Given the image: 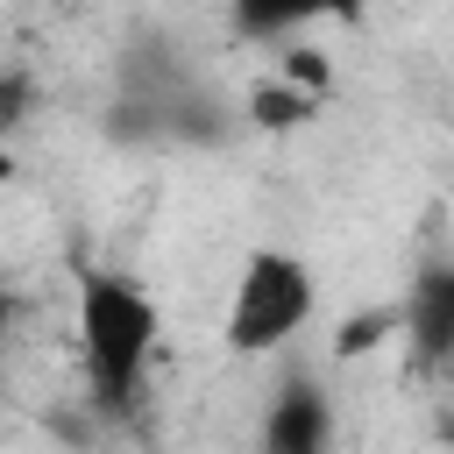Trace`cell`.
<instances>
[{
  "mask_svg": "<svg viewBox=\"0 0 454 454\" xmlns=\"http://www.w3.org/2000/svg\"><path fill=\"white\" fill-rule=\"evenodd\" d=\"M156 340H163V312L149 284H135L128 270H78V362H85L92 404L106 411L135 404L149 383Z\"/></svg>",
  "mask_w": 454,
  "mask_h": 454,
  "instance_id": "obj_1",
  "label": "cell"
},
{
  "mask_svg": "<svg viewBox=\"0 0 454 454\" xmlns=\"http://www.w3.org/2000/svg\"><path fill=\"white\" fill-rule=\"evenodd\" d=\"M319 312V277L298 248H248L234 284H227V312H220V340L227 355L255 362V355H284Z\"/></svg>",
  "mask_w": 454,
  "mask_h": 454,
  "instance_id": "obj_2",
  "label": "cell"
},
{
  "mask_svg": "<svg viewBox=\"0 0 454 454\" xmlns=\"http://www.w3.org/2000/svg\"><path fill=\"white\" fill-rule=\"evenodd\" d=\"M333 447V397L312 376H291L262 411V454H326Z\"/></svg>",
  "mask_w": 454,
  "mask_h": 454,
  "instance_id": "obj_3",
  "label": "cell"
},
{
  "mask_svg": "<svg viewBox=\"0 0 454 454\" xmlns=\"http://www.w3.org/2000/svg\"><path fill=\"white\" fill-rule=\"evenodd\" d=\"M319 114V92H305V85H291V78H262L255 92H248V121L255 128H305Z\"/></svg>",
  "mask_w": 454,
  "mask_h": 454,
  "instance_id": "obj_4",
  "label": "cell"
},
{
  "mask_svg": "<svg viewBox=\"0 0 454 454\" xmlns=\"http://www.w3.org/2000/svg\"><path fill=\"white\" fill-rule=\"evenodd\" d=\"M376 333H397V312H369V319L340 326V355H362V348H376Z\"/></svg>",
  "mask_w": 454,
  "mask_h": 454,
  "instance_id": "obj_5",
  "label": "cell"
},
{
  "mask_svg": "<svg viewBox=\"0 0 454 454\" xmlns=\"http://www.w3.org/2000/svg\"><path fill=\"white\" fill-rule=\"evenodd\" d=\"M0 184H14V149H7V135H0Z\"/></svg>",
  "mask_w": 454,
  "mask_h": 454,
  "instance_id": "obj_6",
  "label": "cell"
},
{
  "mask_svg": "<svg viewBox=\"0 0 454 454\" xmlns=\"http://www.w3.org/2000/svg\"><path fill=\"white\" fill-rule=\"evenodd\" d=\"M0 312H7V305H0Z\"/></svg>",
  "mask_w": 454,
  "mask_h": 454,
  "instance_id": "obj_7",
  "label": "cell"
}]
</instances>
